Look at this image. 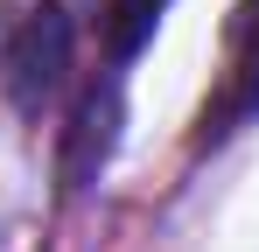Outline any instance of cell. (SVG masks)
<instances>
[{"mask_svg": "<svg viewBox=\"0 0 259 252\" xmlns=\"http://www.w3.org/2000/svg\"><path fill=\"white\" fill-rule=\"evenodd\" d=\"M168 7H175V0H105V63L126 70L133 56L154 42V28H161Z\"/></svg>", "mask_w": 259, "mask_h": 252, "instance_id": "cell-4", "label": "cell"}, {"mask_svg": "<svg viewBox=\"0 0 259 252\" xmlns=\"http://www.w3.org/2000/svg\"><path fill=\"white\" fill-rule=\"evenodd\" d=\"M70 49H77V21L63 14V0H21L0 21V91L14 112H42L70 77Z\"/></svg>", "mask_w": 259, "mask_h": 252, "instance_id": "cell-1", "label": "cell"}, {"mask_svg": "<svg viewBox=\"0 0 259 252\" xmlns=\"http://www.w3.org/2000/svg\"><path fill=\"white\" fill-rule=\"evenodd\" d=\"M252 119H259V0H238L231 21H224V70H217L203 112H196L189 154H217Z\"/></svg>", "mask_w": 259, "mask_h": 252, "instance_id": "cell-2", "label": "cell"}, {"mask_svg": "<svg viewBox=\"0 0 259 252\" xmlns=\"http://www.w3.org/2000/svg\"><path fill=\"white\" fill-rule=\"evenodd\" d=\"M112 140H119V70H105L98 84H84V98L70 112V133H63V189L70 196L105 175Z\"/></svg>", "mask_w": 259, "mask_h": 252, "instance_id": "cell-3", "label": "cell"}]
</instances>
